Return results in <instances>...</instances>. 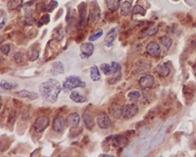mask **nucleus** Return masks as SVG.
I'll list each match as a JSON object with an SVG mask.
<instances>
[{
  "label": "nucleus",
  "mask_w": 196,
  "mask_h": 157,
  "mask_svg": "<svg viewBox=\"0 0 196 157\" xmlns=\"http://www.w3.org/2000/svg\"><path fill=\"white\" fill-rule=\"evenodd\" d=\"M61 89H62V86H61L60 82L54 78H50V80L42 82L39 86V92H40L42 99L45 102L49 103L56 102Z\"/></svg>",
  "instance_id": "obj_1"
},
{
  "label": "nucleus",
  "mask_w": 196,
  "mask_h": 157,
  "mask_svg": "<svg viewBox=\"0 0 196 157\" xmlns=\"http://www.w3.org/2000/svg\"><path fill=\"white\" fill-rule=\"evenodd\" d=\"M86 84L81 80L80 77L77 76H69L67 77L66 81L64 82L62 89L64 91H70L77 88H85Z\"/></svg>",
  "instance_id": "obj_2"
},
{
  "label": "nucleus",
  "mask_w": 196,
  "mask_h": 157,
  "mask_svg": "<svg viewBox=\"0 0 196 157\" xmlns=\"http://www.w3.org/2000/svg\"><path fill=\"white\" fill-rule=\"evenodd\" d=\"M154 84H155V78L152 75H150V74H146V75L142 76L138 81L139 86L143 89L153 88Z\"/></svg>",
  "instance_id": "obj_3"
},
{
  "label": "nucleus",
  "mask_w": 196,
  "mask_h": 157,
  "mask_svg": "<svg viewBox=\"0 0 196 157\" xmlns=\"http://www.w3.org/2000/svg\"><path fill=\"white\" fill-rule=\"evenodd\" d=\"M138 113V107L136 104H127L123 108V118L124 119H132Z\"/></svg>",
  "instance_id": "obj_4"
},
{
  "label": "nucleus",
  "mask_w": 196,
  "mask_h": 157,
  "mask_svg": "<svg viewBox=\"0 0 196 157\" xmlns=\"http://www.w3.org/2000/svg\"><path fill=\"white\" fill-rule=\"evenodd\" d=\"M96 123L100 129H109L111 127V120L105 112H99L96 117Z\"/></svg>",
  "instance_id": "obj_5"
},
{
  "label": "nucleus",
  "mask_w": 196,
  "mask_h": 157,
  "mask_svg": "<svg viewBox=\"0 0 196 157\" xmlns=\"http://www.w3.org/2000/svg\"><path fill=\"white\" fill-rule=\"evenodd\" d=\"M48 126H49V119L46 116H41V117H38L36 120V122H34L33 129L36 131V133H41Z\"/></svg>",
  "instance_id": "obj_6"
},
{
  "label": "nucleus",
  "mask_w": 196,
  "mask_h": 157,
  "mask_svg": "<svg viewBox=\"0 0 196 157\" xmlns=\"http://www.w3.org/2000/svg\"><path fill=\"white\" fill-rule=\"evenodd\" d=\"M67 120H65L61 115H57L53 120V124H52V129L55 133H62L65 127H66Z\"/></svg>",
  "instance_id": "obj_7"
},
{
  "label": "nucleus",
  "mask_w": 196,
  "mask_h": 157,
  "mask_svg": "<svg viewBox=\"0 0 196 157\" xmlns=\"http://www.w3.org/2000/svg\"><path fill=\"white\" fill-rule=\"evenodd\" d=\"M101 70L105 75H111V74H115L121 71V66L119 63L117 62H112L111 65L109 64H102L100 66Z\"/></svg>",
  "instance_id": "obj_8"
},
{
  "label": "nucleus",
  "mask_w": 196,
  "mask_h": 157,
  "mask_svg": "<svg viewBox=\"0 0 196 157\" xmlns=\"http://www.w3.org/2000/svg\"><path fill=\"white\" fill-rule=\"evenodd\" d=\"M146 53L151 57H158L161 54V47L156 41H150L146 45Z\"/></svg>",
  "instance_id": "obj_9"
},
{
  "label": "nucleus",
  "mask_w": 196,
  "mask_h": 157,
  "mask_svg": "<svg viewBox=\"0 0 196 157\" xmlns=\"http://www.w3.org/2000/svg\"><path fill=\"white\" fill-rule=\"evenodd\" d=\"M81 58H88L93 54L94 45L91 43V41L82 43L81 45Z\"/></svg>",
  "instance_id": "obj_10"
},
{
  "label": "nucleus",
  "mask_w": 196,
  "mask_h": 157,
  "mask_svg": "<svg viewBox=\"0 0 196 157\" xmlns=\"http://www.w3.org/2000/svg\"><path fill=\"white\" fill-rule=\"evenodd\" d=\"M112 145L114 147L123 148L128 145V138L127 137L122 136V134H117V136L112 138Z\"/></svg>",
  "instance_id": "obj_11"
},
{
  "label": "nucleus",
  "mask_w": 196,
  "mask_h": 157,
  "mask_svg": "<svg viewBox=\"0 0 196 157\" xmlns=\"http://www.w3.org/2000/svg\"><path fill=\"white\" fill-rule=\"evenodd\" d=\"M82 120L84 122V125L86 126V128L88 130H92L94 126V118L93 115L86 109L84 110V114H82Z\"/></svg>",
  "instance_id": "obj_12"
},
{
  "label": "nucleus",
  "mask_w": 196,
  "mask_h": 157,
  "mask_svg": "<svg viewBox=\"0 0 196 157\" xmlns=\"http://www.w3.org/2000/svg\"><path fill=\"white\" fill-rule=\"evenodd\" d=\"M156 73L158 74V76L161 78H166L170 75V72H171V69L169 67V64L168 63H163V64H160L158 66L156 67L155 69Z\"/></svg>",
  "instance_id": "obj_13"
},
{
  "label": "nucleus",
  "mask_w": 196,
  "mask_h": 157,
  "mask_svg": "<svg viewBox=\"0 0 196 157\" xmlns=\"http://www.w3.org/2000/svg\"><path fill=\"white\" fill-rule=\"evenodd\" d=\"M88 13H86L85 3H84V7L80 8V21H78V28L84 29L85 24H88Z\"/></svg>",
  "instance_id": "obj_14"
},
{
  "label": "nucleus",
  "mask_w": 196,
  "mask_h": 157,
  "mask_svg": "<svg viewBox=\"0 0 196 157\" xmlns=\"http://www.w3.org/2000/svg\"><path fill=\"white\" fill-rule=\"evenodd\" d=\"M123 108L124 106H121L119 104H112L111 107L109 108V112L116 119H120L123 116Z\"/></svg>",
  "instance_id": "obj_15"
},
{
  "label": "nucleus",
  "mask_w": 196,
  "mask_h": 157,
  "mask_svg": "<svg viewBox=\"0 0 196 157\" xmlns=\"http://www.w3.org/2000/svg\"><path fill=\"white\" fill-rule=\"evenodd\" d=\"M80 121H81V117L77 112L70 113L67 117V124L69 126H71V127H77L80 124Z\"/></svg>",
  "instance_id": "obj_16"
},
{
  "label": "nucleus",
  "mask_w": 196,
  "mask_h": 157,
  "mask_svg": "<svg viewBox=\"0 0 196 157\" xmlns=\"http://www.w3.org/2000/svg\"><path fill=\"white\" fill-rule=\"evenodd\" d=\"M117 30H118L117 28H113L106 33V45L108 48H110L113 45V43H114V40L117 36Z\"/></svg>",
  "instance_id": "obj_17"
},
{
  "label": "nucleus",
  "mask_w": 196,
  "mask_h": 157,
  "mask_svg": "<svg viewBox=\"0 0 196 157\" xmlns=\"http://www.w3.org/2000/svg\"><path fill=\"white\" fill-rule=\"evenodd\" d=\"M97 20H99V7L98 6L93 7L92 9L90 10V13L88 18V24L95 23Z\"/></svg>",
  "instance_id": "obj_18"
},
{
  "label": "nucleus",
  "mask_w": 196,
  "mask_h": 157,
  "mask_svg": "<svg viewBox=\"0 0 196 157\" xmlns=\"http://www.w3.org/2000/svg\"><path fill=\"white\" fill-rule=\"evenodd\" d=\"M132 11V4L129 1H125L122 3V5L120 6V14L122 16H128L130 12Z\"/></svg>",
  "instance_id": "obj_19"
},
{
  "label": "nucleus",
  "mask_w": 196,
  "mask_h": 157,
  "mask_svg": "<svg viewBox=\"0 0 196 157\" xmlns=\"http://www.w3.org/2000/svg\"><path fill=\"white\" fill-rule=\"evenodd\" d=\"M121 1H122V0H106L105 4H106V6H107L109 11L115 12L120 8Z\"/></svg>",
  "instance_id": "obj_20"
},
{
  "label": "nucleus",
  "mask_w": 196,
  "mask_h": 157,
  "mask_svg": "<svg viewBox=\"0 0 196 157\" xmlns=\"http://www.w3.org/2000/svg\"><path fill=\"white\" fill-rule=\"evenodd\" d=\"M70 98H71L73 101H75L77 103H84L86 101V97L84 94H81L78 91H72L71 94H70Z\"/></svg>",
  "instance_id": "obj_21"
},
{
  "label": "nucleus",
  "mask_w": 196,
  "mask_h": 157,
  "mask_svg": "<svg viewBox=\"0 0 196 157\" xmlns=\"http://www.w3.org/2000/svg\"><path fill=\"white\" fill-rule=\"evenodd\" d=\"M65 72V68H64V65L61 63V62H55L52 65V68H51V74L52 75H61Z\"/></svg>",
  "instance_id": "obj_22"
},
{
  "label": "nucleus",
  "mask_w": 196,
  "mask_h": 157,
  "mask_svg": "<svg viewBox=\"0 0 196 157\" xmlns=\"http://www.w3.org/2000/svg\"><path fill=\"white\" fill-rule=\"evenodd\" d=\"M166 128H167V125H164L163 127H162V129L160 130V132L158 133V134L156 136V138H155V139L153 141V146H156V145H158L160 142H162V141H163V138H164V137H165V133H166Z\"/></svg>",
  "instance_id": "obj_23"
},
{
  "label": "nucleus",
  "mask_w": 196,
  "mask_h": 157,
  "mask_svg": "<svg viewBox=\"0 0 196 157\" xmlns=\"http://www.w3.org/2000/svg\"><path fill=\"white\" fill-rule=\"evenodd\" d=\"M17 95H19L21 97H27L30 100H34L37 98V94L36 92H33V91H29V90H20L18 92H16Z\"/></svg>",
  "instance_id": "obj_24"
},
{
  "label": "nucleus",
  "mask_w": 196,
  "mask_h": 157,
  "mask_svg": "<svg viewBox=\"0 0 196 157\" xmlns=\"http://www.w3.org/2000/svg\"><path fill=\"white\" fill-rule=\"evenodd\" d=\"M90 78L93 82H97L101 78V76H100V73H99L97 66H92L90 68Z\"/></svg>",
  "instance_id": "obj_25"
},
{
  "label": "nucleus",
  "mask_w": 196,
  "mask_h": 157,
  "mask_svg": "<svg viewBox=\"0 0 196 157\" xmlns=\"http://www.w3.org/2000/svg\"><path fill=\"white\" fill-rule=\"evenodd\" d=\"M159 39H160L161 44H162L165 47V48L169 49L170 47H171L172 43H173V40H172V38L170 37L169 36H163V37H161Z\"/></svg>",
  "instance_id": "obj_26"
},
{
  "label": "nucleus",
  "mask_w": 196,
  "mask_h": 157,
  "mask_svg": "<svg viewBox=\"0 0 196 157\" xmlns=\"http://www.w3.org/2000/svg\"><path fill=\"white\" fill-rule=\"evenodd\" d=\"M22 2H23V0H9L7 3V7L10 10H15L21 6Z\"/></svg>",
  "instance_id": "obj_27"
},
{
  "label": "nucleus",
  "mask_w": 196,
  "mask_h": 157,
  "mask_svg": "<svg viewBox=\"0 0 196 157\" xmlns=\"http://www.w3.org/2000/svg\"><path fill=\"white\" fill-rule=\"evenodd\" d=\"M132 14L133 15H141V16H145V14H146V10L143 8L142 6H140V5H136L134 6L133 8H132Z\"/></svg>",
  "instance_id": "obj_28"
},
{
  "label": "nucleus",
  "mask_w": 196,
  "mask_h": 157,
  "mask_svg": "<svg viewBox=\"0 0 196 157\" xmlns=\"http://www.w3.org/2000/svg\"><path fill=\"white\" fill-rule=\"evenodd\" d=\"M140 96H141V93L139 92L138 90H132L128 93V98L130 100H133V101L138 100L139 98H140Z\"/></svg>",
  "instance_id": "obj_29"
},
{
  "label": "nucleus",
  "mask_w": 196,
  "mask_h": 157,
  "mask_svg": "<svg viewBox=\"0 0 196 157\" xmlns=\"http://www.w3.org/2000/svg\"><path fill=\"white\" fill-rule=\"evenodd\" d=\"M102 34H103V30L101 29H99L97 30H95V32L92 33V34H90L89 37H88V40L89 41H94V40H96V39H98L99 37H102Z\"/></svg>",
  "instance_id": "obj_30"
},
{
  "label": "nucleus",
  "mask_w": 196,
  "mask_h": 157,
  "mask_svg": "<svg viewBox=\"0 0 196 157\" xmlns=\"http://www.w3.org/2000/svg\"><path fill=\"white\" fill-rule=\"evenodd\" d=\"M1 88L7 90H11L13 89L17 88V84H11V82H1Z\"/></svg>",
  "instance_id": "obj_31"
},
{
  "label": "nucleus",
  "mask_w": 196,
  "mask_h": 157,
  "mask_svg": "<svg viewBox=\"0 0 196 157\" xmlns=\"http://www.w3.org/2000/svg\"><path fill=\"white\" fill-rule=\"evenodd\" d=\"M49 21H50V17L48 14H45V15H43L40 19H39L38 21V27H41L42 25H46V24H48L49 23Z\"/></svg>",
  "instance_id": "obj_32"
},
{
  "label": "nucleus",
  "mask_w": 196,
  "mask_h": 157,
  "mask_svg": "<svg viewBox=\"0 0 196 157\" xmlns=\"http://www.w3.org/2000/svg\"><path fill=\"white\" fill-rule=\"evenodd\" d=\"M38 55H39V50H37L36 52V50H33V48L29 51V61H34L38 58Z\"/></svg>",
  "instance_id": "obj_33"
},
{
  "label": "nucleus",
  "mask_w": 196,
  "mask_h": 157,
  "mask_svg": "<svg viewBox=\"0 0 196 157\" xmlns=\"http://www.w3.org/2000/svg\"><path fill=\"white\" fill-rule=\"evenodd\" d=\"M17 118V112L15 109H12L10 114H9V117H8V124H14V122Z\"/></svg>",
  "instance_id": "obj_34"
},
{
  "label": "nucleus",
  "mask_w": 196,
  "mask_h": 157,
  "mask_svg": "<svg viewBox=\"0 0 196 157\" xmlns=\"http://www.w3.org/2000/svg\"><path fill=\"white\" fill-rule=\"evenodd\" d=\"M14 61L16 63L21 64L24 62V55L22 52H17V53L14 55Z\"/></svg>",
  "instance_id": "obj_35"
},
{
  "label": "nucleus",
  "mask_w": 196,
  "mask_h": 157,
  "mask_svg": "<svg viewBox=\"0 0 196 157\" xmlns=\"http://www.w3.org/2000/svg\"><path fill=\"white\" fill-rule=\"evenodd\" d=\"M57 6H58L57 1H56V0H51L50 3H49V5L47 6L46 11H47V12H53L54 9H55V8L57 7Z\"/></svg>",
  "instance_id": "obj_36"
},
{
  "label": "nucleus",
  "mask_w": 196,
  "mask_h": 157,
  "mask_svg": "<svg viewBox=\"0 0 196 157\" xmlns=\"http://www.w3.org/2000/svg\"><path fill=\"white\" fill-rule=\"evenodd\" d=\"M46 9H47V6H46L43 2H38V3L36 4V12H38V13L43 12V11L46 10Z\"/></svg>",
  "instance_id": "obj_37"
},
{
  "label": "nucleus",
  "mask_w": 196,
  "mask_h": 157,
  "mask_svg": "<svg viewBox=\"0 0 196 157\" xmlns=\"http://www.w3.org/2000/svg\"><path fill=\"white\" fill-rule=\"evenodd\" d=\"M158 30L159 28L157 27V26H154L153 28H150V29H147V36H149V37H152V36H155V34L158 33Z\"/></svg>",
  "instance_id": "obj_38"
},
{
  "label": "nucleus",
  "mask_w": 196,
  "mask_h": 157,
  "mask_svg": "<svg viewBox=\"0 0 196 157\" xmlns=\"http://www.w3.org/2000/svg\"><path fill=\"white\" fill-rule=\"evenodd\" d=\"M10 44H4L1 46V53L4 54V55H8V53H9V51H10Z\"/></svg>",
  "instance_id": "obj_39"
},
{
  "label": "nucleus",
  "mask_w": 196,
  "mask_h": 157,
  "mask_svg": "<svg viewBox=\"0 0 196 157\" xmlns=\"http://www.w3.org/2000/svg\"><path fill=\"white\" fill-rule=\"evenodd\" d=\"M121 77H122V76H121V74H119V75L116 76V77L110 78H109V80H108V82H109V84H110V85H114V84H116V82H118L120 81Z\"/></svg>",
  "instance_id": "obj_40"
},
{
  "label": "nucleus",
  "mask_w": 196,
  "mask_h": 157,
  "mask_svg": "<svg viewBox=\"0 0 196 157\" xmlns=\"http://www.w3.org/2000/svg\"><path fill=\"white\" fill-rule=\"evenodd\" d=\"M0 13H1V25H0V29L2 30L6 24V18H5V13H4V11L2 9L0 11Z\"/></svg>",
  "instance_id": "obj_41"
},
{
  "label": "nucleus",
  "mask_w": 196,
  "mask_h": 157,
  "mask_svg": "<svg viewBox=\"0 0 196 157\" xmlns=\"http://www.w3.org/2000/svg\"><path fill=\"white\" fill-rule=\"evenodd\" d=\"M194 46H195V47H196V41H195V42H194Z\"/></svg>",
  "instance_id": "obj_42"
}]
</instances>
